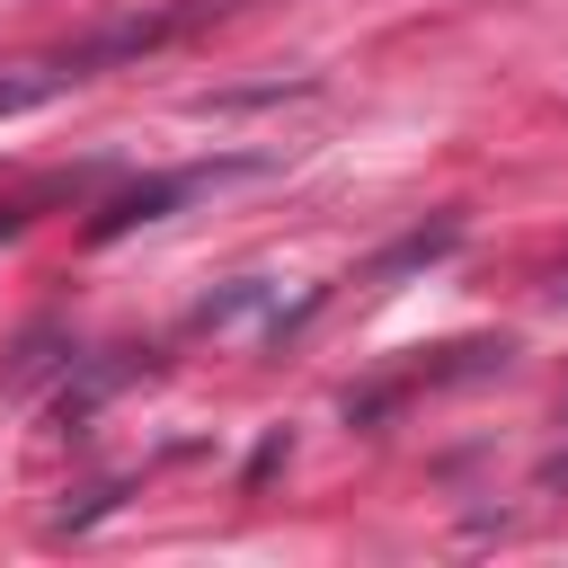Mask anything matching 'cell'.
Listing matches in <instances>:
<instances>
[{
	"label": "cell",
	"mask_w": 568,
	"mask_h": 568,
	"mask_svg": "<svg viewBox=\"0 0 568 568\" xmlns=\"http://www.w3.org/2000/svg\"><path fill=\"white\" fill-rule=\"evenodd\" d=\"M550 293H559V302H568V275H559V284H550Z\"/></svg>",
	"instance_id": "obj_5"
},
{
	"label": "cell",
	"mask_w": 568,
	"mask_h": 568,
	"mask_svg": "<svg viewBox=\"0 0 568 568\" xmlns=\"http://www.w3.org/2000/svg\"><path fill=\"white\" fill-rule=\"evenodd\" d=\"M559 426H568V399H559Z\"/></svg>",
	"instance_id": "obj_6"
},
{
	"label": "cell",
	"mask_w": 568,
	"mask_h": 568,
	"mask_svg": "<svg viewBox=\"0 0 568 568\" xmlns=\"http://www.w3.org/2000/svg\"><path fill=\"white\" fill-rule=\"evenodd\" d=\"M18 222H27V213H0V240H9V231H18Z\"/></svg>",
	"instance_id": "obj_4"
},
{
	"label": "cell",
	"mask_w": 568,
	"mask_h": 568,
	"mask_svg": "<svg viewBox=\"0 0 568 568\" xmlns=\"http://www.w3.org/2000/svg\"><path fill=\"white\" fill-rule=\"evenodd\" d=\"M186 18H195V9H169V18H124V27H98V36L62 44V53H44V62H18V71H0V115H27V106H44V98H62V89L98 80L106 62H133V53L169 44Z\"/></svg>",
	"instance_id": "obj_1"
},
{
	"label": "cell",
	"mask_w": 568,
	"mask_h": 568,
	"mask_svg": "<svg viewBox=\"0 0 568 568\" xmlns=\"http://www.w3.org/2000/svg\"><path fill=\"white\" fill-rule=\"evenodd\" d=\"M532 479H541V488H550V497H568V453H550V462H541V470H532Z\"/></svg>",
	"instance_id": "obj_3"
},
{
	"label": "cell",
	"mask_w": 568,
	"mask_h": 568,
	"mask_svg": "<svg viewBox=\"0 0 568 568\" xmlns=\"http://www.w3.org/2000/svg\"><path fill=\"white\" fill-rule=\"evenodd\" d=\"M257 160H195V169H178V178H142V186H124L106 213H98V240H124V231H142V222H160L169 204H186V195H204V186H222V178H248Z\"/></svg>",
	"instance_id": "obj_2"
}]
</instances>
